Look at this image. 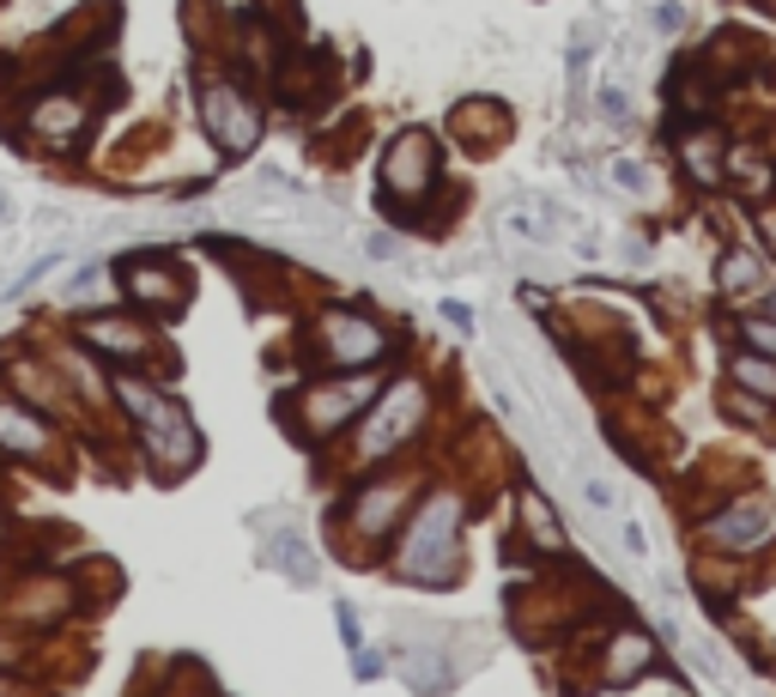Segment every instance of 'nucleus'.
Wrapping results in <instances>:
<instances>
[{
  "label": "nucleus",
  "mask_w": 776,
  "mask_h": 697,
  "mask_svg": "<svg viewBox=\"0 0 776 697\" xmlns=\"http://www.w3.org/2000/svg\"><path fill=\"white\" fill-rule=\"evenodd\" d=\"M582 498H589L594 510H619V492H613V485H606V480H594V473H589V480H582Z\"/></svg>",
  "instance_id": "obj_30"
},
{
  "label": "nucleus",
  "mask_w": 776,
  "mask_h": 697,
  "mask_svg": "<svg viewBox=\"0 0 776 697\" xmlns=\"http://www.w3.org/2000/svg\"><path fill=\"white\" fill-rule=\"evenodd\" d=\"M419 492H425V485L412 480V473H358L353 492L334 503V515H328L334 546L346 540L358 558L388 552V546H395V534H400V522H407V510L419 503Z\"/></svg>",
  "instance_id": "obj_4"
},
{
  "label": "nucleus",
  "mask_w": 776,
  "mask_h": 697,
  "mask_svg": "<svg viewBox=\"0 0 776 697\" xmlns=\"http://www.w3.org/2000/svg\"><path fill=\"white\" fill-rule=\"evenodd\" d=\"M655 667V637L637 625H619L613 637H606L601 649V686H631V679H643Z\"/></svg>",
  "instance_id": "obj_15"
},
{
  "label": "nucleus",
  "mask_w": 776,
  "mask_h": 697,
  "mask_svg": "<svg viewBox=\"0 0 776 697\" xmlns=\"http://www.w3.org/2000/svg\"><path fill=\"white\" fill-rule=\"evenodd\" d=\"M594 110H601L606 122H625V115H631V98L619 92V85H601V92H594Z\"/></svg>",
  "instance_id": "obj_29"
},
{
  "label": "nucleus",
  "mask_w": 776,
  "mask_h": 697,
  "mask_svg": "<svg viewBox=\"0 0 776 697\" xmlns=\"http://www.w3.org/2000/svg\"><path fill=\"white\" fill-rule=\"evenodd\" d=\"M365 249L377 255V262H395V255H400V237H370Z\"/></svg>",
  "instance_id": "obj_34"
},
{
  "label": "nucleus",
  "mask_w": 776,
  "mask_h": 697,
  "mask_svg": "<svg viewBox=\"0 0 776 697\" xmlns=\"http://www.w3.org/2000/svg\"><path fill=\"white\" fill-rule=\"evenodd\" d=\"M334 631H340L346 655H358V649H365V625H358V606H353V601H340V606H334Z\"/></svg>",
  "instance_id": "obj_27"
},
{
  "label": "nucleus",
  "mask_w": 776,
  "mask_h": 697,
  "mask_svg": "<svg viewBox=\"0 0 776 697\" xmlns=\"http://www.w3.org/2000/svg\"><path fill=\"white\" fill-rule=\"evenodd\" d=\"M194 679H201V674H194ZM194 679H188V686H176V691H164V697H194Z\"/></svg>",
  "instance_id": "obj_37"
},
{
  "label": "nucleus",
  "mask_w": 776,
  "mask_h": 697,
  "mask_svg": "<svg viewBox=\"0 0 776 697\" xmlns=\"http://www.w3.org/2000/svg\"><path fill=\"white\" fill-rule=\"evenodd\" d=\"M353 679H358V686H370V679H382V662H377V655H370V649H358V655H353Z\"/></svg>",
  "instance_id": "obj_31"
},
{
  "label": "nucleus",
  "mask_w": 776,
  "mask_h": 697,
  "mask_svg": "<svg viewBox=\"0 0 776 697\" xmlns=\"http://www.w3.org/2000/svg\"><path fill=\"white\" fill-rule=\"evenodd\" d=\"M722 183H734V195L765 206L776 201V158L765 146H728V158H722Z\"/></svg>",
  "instance_id": "obj_16"
},
{
  "label": "nucleus",
  "mask_w": 776,
  "mask_h": 697,
  "mask_svg": "<svg viewBox=\"0 0 776 697\" xmlns=\"http://www.w3.org/2000/svg\"><path fill=\"white\" fill-rule=\"evenodd\" d=\"M425 424H431V382L412 377V370H400L395 382L377 389V400L365 407V419L353 424V468L370 473V468H382V461H395Z\"/></svg>",
  "instance_id": "obj_5"
},
{
  "label": "nucleus",
  "mask_w": 776,
  "mask_h": 697,
  "mask_svg": "<svg viewBox=\"0 0 776 697\" xmlns=\"http://www.w3.org/2000/svg\"><path fill=\"white\" fill-rule=\"evenodd\" d=\"M722 412H734V419H746V424H765L770 400H758V394H746V389H728V394H722Z\"/></svg>",
  "instance_id": "obj_26"
},
{
  "label": "nucleus",
  "mask_w": 776,
  "mask_h": 697,
  "mask_svg": "<svg viewBox=\"0 0 776 697\" xmlns=\"http://www.w3.org/2000/svg\"><path fill=\"white\" fill-rule=\"evenodd\" d=\"M0 213H7V195H0Z\"/></svg>",
  "instance_id": "obj_39"
},
{
  "label": "nucleus",
  "mask_w": 776,
  "mask_h": 697,
  "mask_svg": "<svg viewBox=\"0 0 776 697\" xmlns=\"http://www.w3.org/2000/svg\"><path fill=\"white\" fill-rule=\"evenodd\" d=\"M0 697H24V686H19V679H7V674H0Z\"/></svg>",
  "instance_id": "obj_36"
},
{
  "label": "nucleus",
  "mask_w": 776,
  "mask_h": 697,
  "mask_svg": "<svg viewBox=\"0 0 776 697\" xmlns=\"http://www.w3.org/2000/svg\"><path fill=\"white\" fill-rule=\"evenodd\" d=\"M304 352L316 370H382L395 352V328L365 304H328L304 334Z\"/></svg>",
  "instance_id": "obj_6"
},
{
  "label": "nucleus",
  "mask_w": 776,
  "mask_h": 697,
  "mask_svg": "<svg viewBox=\"0 0 776 697\" xmlns=\"http://www.w3.org/2000/svg\"><path fill=\"white\" fill-rule=\"evenodd\" d=\"M503 230L522 243H552L559 237V206L552 201H515L510 213H503Z\"/></svg>",
  "instance_id": "obj_22"
},
{
  "label": "nucleus",
  "mask_w": 776,
  "mask_h": 697,
  "mask_svg": "<svg viewBox=\"0 0 776 697\" xmlns=\"http://www.w3.org/2000/svg\"><path fill=\"white\" fill-rule=\"evenodd\" d=\"M741 346H746V352L776 358V321H770V316H746V321H741Z\"/></svg>",
  "instance_id": "obj_24"
},
{
  "label": "nucleus",
  "mask_w": 776,
  "mask_h": 697,
  "mask_svg": "<svg viewBox=\"0 0 776 697\" xmlns=\"http://www.w3.org/2000/svg\"><path fill=\"white\" fill-rule=\"evenodd\" d=\"M619 534H625V546L637 552V558H643V552H650V540H643V527H637V522H625V527H619Z\"/></svg>",
  "instance_id": "obj_35"
},
{
  "label": "nucleus",
  "mask_w": 776,
  "mask_h": 697,
  "mask_svg": "<svg viewBox=\"0 0 776 697\" xmlns=\"http://www.w3.org/2000/svg\"><path fill=\"white\" fill-rule=\"evenodd\" d=\"M716 291L728 304H746V298H765L770 291V267H765V255L758 249H722V262H716Z\"/></svg>",
  "instance_id": "obj_17"
},
{
  "label": "nucleus",
  "mask_w": 776,
  "mask_h": 697,
  "mask_svg": "<svg viewBox=\"0 0 776 697\" xmlns=\"http://www.w3.org/2000/svg\"><path fill=\"white\" fill-rule=\"evenodd\" d=\"M194 110H201V134L213 140L225 158H243V152L262 146L267 134V110L262 98L249 92V80H237V73H201L194 80Z\"/></svg>",
  "instance_id": "obj_7"
},
{
  "label": "nucleus",
  "mask_w": 776,
  "mask_h": 697,
  "mask_svg": "<svg viewBox=\"0 0 776 697\" xmlns=\"http://www.w3.org/2000/svg\"><path fill=\"white\" fill-rule=\"evenodd\" d=\"M728 377H734V389H746V394H758V400H776V358L765 352H734L728 358Z\"/></svg>",
  "instance_id": "obj_23"
},
{
  "label": "nucleus",
  "mask_w": 776,
  "mask_h": 697,
  "mask_svg": "<svg viewBox=\"0 0 776 697\" xmlns=\"http://www.w3.org/2000/svg\"><path fill=\"white\" fill-rule=\"evenodd\" d=\"M515 527H522V540L540 552V558H564V546H571V540H564L559 510H552L547 492H540V485H528V480L515 485Z\"/></svg>",
  "instance_id": "obj_14"
},
{
  "label": "nucleus",
  "mask_w": 776,
  "mask_h": 697,
  "mask_svg": "<svg viewBox=\"0 0 776 697\" xmlns=\"http://www.w3.org/2000/svg\"><path fill=\"white\" fill-rule=\"evenodd\" d=\"M73 340H80L98 365H115V370H134L159 352V328H152L146 316H127V309H92V316H80Z\"/></svg>",
  "instance_id": "obj_11"
},
{
  "label": "nucleus",
  "mask_w": 776,
  "mask_h": 697,
  "mask_svg": "<svg viewBox=\"0 0 776 697\" xmlns=\"http://www.w3.org/2000/svg\"><path fill=\"white\" fill-rule=\"evenodd\" d=\"M377 389H382L377 370H321V377H304V389L279 407L286 437H297L304 449L340 443V437L365 419V407L377 400Z\"/></svg>",
  "instance_id": "obj_3"
},
{
  "label": "nucleus",
  "mask_w": 776,
  "mask_h": 697,
  "mask_svg": "<svg viewBox=\"0 0 776 697\" xmlns=\"http://www.w3.org/2000/svg\"><path fill=\"white\" fill-rule=\"evenodd\" d=\"M61 455V431L49 412L24 407L19 394H0V461H24V468H49Z\"/></svg>",
  "instance_id": "obj_12"
},
{
  "label": "nucleus",
  "mask_w": 776,
  "mask_h": 697,
  "mask_svg": "<svg viewBox=\"0 0 776 697\" xmlns=\"http://www.w3.org/2000/svg\"><path fill=\"white\" fill-rule=\"evenodd\" d=\"M443 321H449V328H461V334H473V309L461 304V298H449V304H443Z\"/></svg>",
  "instance_id": "obj_33"
},
{
  "label": "nucleus",
  "mask_w": 776,
  "mask_h": 697,
  "mask_svg": "<svg viewBox=\"0 0 776 697\" xmlns=\"http://www.w3.org/2000/svg\"><path fill=\"white\" fill-rule=\"evenodd\" d=\"M461 527H468V503L456 485L419 492V503L407 510L388 552V576L412 588H456L461 583Z\"/></svg>",
  "instance_id": "obj_2"
},
{
  "label": "nucleus",
  "mask_w": 776,
  "mask_h": 697,
  "mask_svg": "<svg viewBox=\"0 0 776 697\" xmlns=\"http://www.w3.org/2000/svg\"><path fill=\"white\" fill-rule=\"evenodd\" d=\"M7 394H19L24 407H37V412H55L61 407V370L55 365H12V389Z\"/></svg>",
  "instance_id": "obj_21"
},
{
  "label": "nucleus",
  "mask_w": 776,
  "mask_h": 697,
  "mask_svg": "<svg viewBox=\"0 0 776 697\" xmlns=\"http://www.w3.org/2000/svg\"><path fill=\"white\" fill-rule=\"evenodd\" d=\"M103 279H110V267H98V262H85V267H80V274H73V279H68V298H73V304H80V298H92V291L103 286Z\"/></svg>",
  "instance_id": "obj_28"
},
{
  "label": "nucleus",
  "mask_w": 776,
  "mask_h": 697,
  "mask_svg": "<svg viewBox=\"0 0 776 697\" xmlns=\"http://www.w3.org/2000/svg\"><path fill=\"white\" fill-rule=\"evenodd\" d=\"M674 146H680V164H685V176H692L697 188H722V158H728V146H722L709 127L674 134Z\"/></svg>",
  "instance_id": "obj_19"
},
{
  "label": "nucleus",
  "mask_w": 776,
  "mask_h": 697,
  "mask_svg": "<svg viewBox=\"0 0 776 697\" xmlns=\"http://www.w3.org/2000/svg\"><path fill=\"white\" fill-rule=\"evenodd\" d=\"M24 134H31V146H43L49 158H73V152L92 140V98L73 92V85L37 92L24 103Z\"/></svg>",
  "instance_id": "obj_10"
},
{
  "label": "nucleus",
  "mask_w": 776,
  "mask_h": 697,
  "mask_svg": "<svg viewBox=\"0 0 776 697\" xmlns=\"http://www.w3.org/2000/svg\"><path fill=\"white\" fill-rule=\"evenodd\" d=\"M110 279H115V291H122V298L134 304V316H146V321H171V316H183L188 298H194L188 274L171 262V255H159V249L122 255V262L110 267Z\"/></svg>",
  "instance_id": "obj_9"
},
{
  "label": "nucleus",
  "mask_w": 776,
  "mask_h": 697,
  "mask_svg": "<svg viewBox=\"0 0 776 697\" xmlns=\"http://www.w3.org/2000/svg\"><path fill=\"white\" fill-rule=\"evenodd\" d=\"M377 176H382V188H377L382 213L419 218V206L437 195V183H443V146H437V134L431 127H400V134L382 146Z\"/></svg>",
  "instance_id": "obj_8"
},
{
  "label": "nucleus",
  "mask_w": 776,
  "mask_h": 697,
  "mask_svg": "<svg viewBox=\"0 0 776 697\" xmlns=\"http://www.w3.org/2000/svg\"><path fill=\"white\" fill-rule=\"evenodd\" d=\"M7 534H12V522H7V510H0V546H7Z\"/></svg>",
  "instance_id": "obj_38"
},
{
  "label": "nucleus",
  "mask_w": 776,
  "mask_h": 697,
  "mask_svg": "<svg viewBox=\"0 0 776 697\" xmlns=\"http://www.w3.org/2000/svg\"><path fill=\"white\" fill-rule=\"evenodd\" d=\"M267 564H274L279 576H292L297 588H316V552H309V540L304 534H274L267 540Z\"/></svg>",
  "instance_id": "obj_20"
},
{
  "label": "nucleus",
  "mask_w": 776,
  "mask_h": 697,
  "mask_svg": "<svg viewBox=\"0 0 776 697\" xmlns=\"http://www.w3.org/2000/svg\"><path fill=\"white\" fill-rule=\"evenodd\" d=\"M770 527H776L770 498H734L728 510H716L704 522V540H709V546H722V552H753V546H765V540H770Z\"/></svg>",
  "instance_id": "obj_13"
},
{
  "label": "nucleus",
  "mask_w": 776,
  "mask_h": 697,
  "mask_svg": "<svg viewBox=\"0 0 776 697\" xmlns=\"http://www.w3.org/2000/svg\"><path fill=\"white\" fill-rule=\"evenodd\" d=\"M685 24V7L680 0H662V7H655V31H680Z\"/></svg>",
  "instance_id": "obj_32"
},
{
  "label": "nucleus",
  "mask_w": 776,
  "mask_h": 697,
  "mask_svg": "<svg viewBox=\"0 0 776 697\" xmlns=\"http://www.w3.org/2000/svg\"><path fill=\"white\" fill-rule=\"evenodd\" d=\"M606 176H613L619 195H650V171H643L637 158H613V171H606Z\"/></svg>",
  "instance_id": "obj_25"
},
{
  "label": "nucleus",
  "mask_w": 776,
  "mask_h": 697,
  "mask_svg": "<svg viewBox=\"0 0 776 697\" xmlns=\"http://www.w3.org/2000/svg\"><path fill=\"white\" fill-rule=\"evenodd\" d=\"M503 127H510V122H503V110H498V103H486V98H461L456 110H449V134H456L468 152H491L503 140Z\"/></svg>",
  "instance_id": "obj_18"
},
{
  "label": "nucleus",
  "mask_w": 776,
  "mask_h": 697,
  "mask_svg": "<svg viewBox=\"0 0 776 697\" xmlns=\"http://www.w3.org/2000/svg\"><path fill=\"white\" fill-rule=\"evenodd\" d=\"M110 400L122 407L140 455H146V468L159 473L164 485L188 480V473L201 468V449H206L201 443V424H194V412L164 389V382L134 377V370H115V377H110Z\"/></svg>",
  "instance_id": "obj_1"
}]
</instances>
